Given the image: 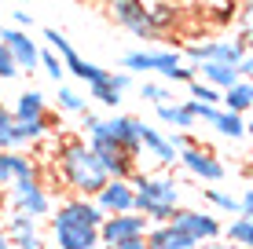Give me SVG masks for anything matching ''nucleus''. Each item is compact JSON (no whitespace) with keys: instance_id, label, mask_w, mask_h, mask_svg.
I'll use <instances>...</instances> for the list:
<instances>
[{"instance_id":"nucleus-1","label":"nucleus","mask_w":253,"mask_h":249,"mask_svg":"<svg viewBox=\"0 0 253 249\" xmlns=\"http://www.w3.org/2000/svg\"><path fill=\"white\" fill-rule=\"evenodd\" d=\"M51 158H55L51 169H55L59 183H63L70 194L92 198V194L110 179L107 169H103V161L95 158V150L81 140V136H63V140L55 143V154H51Z\"/></svg>"},{"instance_id":"nucleus-2","label":"nucleus","mask_w":253,"mask_h":249,"mask_svg":"<svg viewBox=\"0 0 253 249\" xmlns=\"http://www.w3.org/2000/svg\"><path fill=\"white\" fill-rule=\"evenodd\" d=\"M132 187H136V213H143L151 224H169L172 209L184 205V191H180L176 176L165 173H132Z\"/></svg>"},{"instance_id":"nucleus-3","label":"nucleus","mask_w":253,"mask_h":249,"mask_svg":"<svg viewBox=\"0 0 253 249\" xmlns=\"http://www.w3.org/2000/svg\"><path fill=\"white\" fill-rule=\"evenodd\" d=\"M121 70L128 73H158L169 84H191L195 81V63H184L180 48H136L121 55Z\"/></svg>"},{"instance_id":"nucleus-4","label":"nucleus","mask_w":253,"mask_h":249,"mask_svg":"<svg viewBox=\"0 0 253 249\" xmlns=\"http://www.w3.org/2000/svg\"><path fill=\"white\" fill-rule=\"evenodd\" d=\"M81 140L95 150V158L103 161L107 176H114V179H132V173L139 169V161L132 158V154H128L125 147H118V143L103 132V117L92 114V110H84V114H81Z\"/></svg>"},{"instance_id":"nucleus-5","label":"nucleus","mask_w":253,"mask_h":249,"mask_svg":"<svg viewBox=\"0 0 253 249\" xmlns=\"http://www.w3.org/2000/svg\"><path fill=\"white\" fill-rule=\"evenodd\" d=\"M107 11H110V19L125 33H132L136 40H158L162 37L147 0H107Z\"/></svg>"},{"instance_id":"nucleus-6","label":"nucleus","mask_w":253,"mask_h":249,"mask_svg":"<svg viewBox=\"0 0 253 249\" xmlns=\"http://www.w3.org/2000/svg\"><path fill=\"white\" fill-rule=\"evenodd\" d=\"M4 191H7V213H26V216L44 220L55 209V194L41 183V176L37 179H15Z\"/></svg>"},{"instance_id":"nucleus-7","label":"nucleus","mask_w":253,"mask_h":249,"mask_svg":"<svg viewBox=\"0 0 253 249\" xmlns=\"http://www.w3.org/2000/svg\"><path fill=\"white\" fill-rule=\"evenodd\" d=\"M176 165L184 169L191 179H198V183H220L224 176H228V165L220 161V154L213 147H202V143H184L176 154Z\"/></svg>"},{"instance_id":"nucleus-8","label":"nucleus","mask_w":253,"mask_h":249,"mask_svg":"<svg viewBox=\"0 0 253 249\" xmlns=\"http://www.w3.org/2000/svg\"><path fill=\"white\" fill-rule=\"evenodd\" d=\"M180 55H187L191 63H231V66H239V59L246 55V40L242 37H213V40H187L184 51Z\"/></svg>"},{"instance_id":"nucleus-9","label":"nucleus","mask_w":253,"mask_h":249,"mask_svg":"<svg viewBox=\"0 0 253 249\" xmlns=\"http://www.w3.org/2000/svg\"><path fill=\"white\" fill-rule=\"evenodd\" d=\"M169 224H172V227H180L184 235H191L195 242H213V238H220V235H224V224L213 216V213H206V209H191V205H180V209H172Z\"/></svg>"},{"instance_id":"nucleus-10","label":"nucleus","mask_w":253,"mask_h":249,"mask_svg":"<svg viewBox=\"0 0 253 249\" xmlns=\"http://www.w3.org/2000/svg\"><path fill=\"white\" fill-rule=\"evenodd\" d=\"M48 235H51V249H103L99 227L70 224L59 216H48Z\"/></svg>"},{"instance_id":"nucleus-11","label":"nucleus","mask_w":253,"mask_h":249,"mask_svg":"<svg viewBox=\"0 0 253 249\" xmlns=\"http://www.w3.org/2000/svg\"><path fill=\"white\" fill-rule=\"evenodd\" d=\"M151 220L143 213H114V216H103L99 224V242L103 246H114V242H128V238H143Z\"/></svg>"},{"instance_id":"nucleus-12","label":"nucleus","mask_w":253,"mask_h":249,"mask_svg":"<svg viewBox=\"0 0 253 249\" xmlns=\"http://www.w3.org/2000/svg\"><path fill=\"white\" fill-rule=\"evenodd\" d=\"M92 202L103 209V216H114V213H132V209H136V187H132V179H114V176H110L107 183L92 194Z\"/></svg>"},{"instance_id":"nucleus-13","label":"nucleus","mask_w":253,"mask_h":249,"mask_svg":"<svg viewBox=\"0 0 253 249\" xmlns=\"http://www.w3.org/2000/svg\"><path fill=\"white\" fill-rule=\"evenodd\" d=\"M0 40L7 44V51H11V59H15V66H19L22 73L41 70V44H37V40H33L26 30L11 26V30H4V33H0Z\"/></svg>"},{"instance_id":"nucleus-14","label":"nucleus","mask_w":253,"mask_h":249,"mask_svg":"<svg viewBox=\"0 0 253 249\" xmlns=\"http://www.w3.org/2000/svg\"><path fill=\"white\" fill-rule=\"evenodd\" d=\"M11 249H44V238H41V220L37 216H26V213H7L4 227Z\"/></svg>"},{"instance_id":"nucleus-15","label":"nucleus","mask_w":253,"mask_h":249,"mask_svg":"<svg viewBox=\"0 0 253 249\" xmlns=\"http://www.w3.org/2000/svg\"><path fill=\"white\" fill-rule=\"evenodd\" d=\"M128 88H132V73H128V70H107L103 81L88 84V99H95L99 107H107V110H118Z\"/></svg>"},{"instance_id":"nucleus-16","label":"nucleus","mask_w":253,"mask_h":249,"mask_svg":"<svg viewBox=\"0 0 253 249\" xmlns=\"http://www.w3.org/2000/svg\"><path fill=\"white\" fill-rule=\"evenodd\" d=\"M139 125H143V117H132V114H110V117H103V132H107L118 147H125L136 161H139V154H143V147H139Z\"/></svg>"},{"instance_id":"nucleus-17","label":"nucleus","mask_w":253,"mask_h":249,"mask_svg":"<svg viewBox=\"0 0 253 249\" xmlns=\"http://www.w3.org/2000/svg\"><path fill=\"white\" fill-rule=\"evenodd\" d=\"M139 147H143L147 158H154L162 169H169V165H176V154L180 147L172 143V136L169 132H162V128H154V125H139Z\"/></svg>"},{"instance_id":"nucleus-18","label":"nucleus","mask_w":253,"mask_h":249,"mask_svg":"<svg viewBox=\"0 0 253 249\" xmlns=\"http://www.w3.org/2000/svg\"><path fill=\"white\" fill-rule=\"evenodd\" d=\"M41 161L26 150H0V187H11L15 179H37Z\"/></svg>"},{"instance_id":"nucleus-19","label":"nucleus","mask_w":253,"mask_h":249,"mask_svg":"<svg viewBox=\"0 0 253 249\" xmlns=\"http://www.w3.org/2000/svg\"><path fill=\"white\" fill-rule=\"evenodd\" d=\"M143 242H147V249H191V246H198L191 235H184V231L172 227V224H151Z\"/></svg>"},{"instance_id":"nucleus-20","label":"nucleus","mask_w":253,"mask_h":249,"mask_svg":"<svg viewBox=\"0 0 253 249\" xmlns=\"http://www.w3.org/2000/svg\"><path fill=\"white\" fill-rule=\"evenodd\" d=\"M158 121L172 132H191L195 128V110H191L187 99H169V103H158Z\"/></svg>"},{"instance_id":"nucleus-21","label":"nucleus","mask_w":253,"mask_h":249,"mask_svg":"<svg viewBox=\"0 0 253 249\" xmlns=\"http://www.w3.org/2000/svg\"><path fill=\"white\" fill-rule=\"evenodd\" d=\"M195 73H198V81H206V84H213V88H231L235 81H239V70H235L231 63H195Z\"/></svg>"},{"instance_id":"nucleus-22","label":"nucleus","mask_w":253,"mask_h":249,"mask_svg":"<svg viewBox=\"0 0 253 249\" xmlns=\"http://www.w3.org/2000/svg\"><path fill=\"white\" fill-rule=\"evenodd\" d=\"M220 107L224 110H235V114H242V117L250 114V110H253V81H250V77H239L231 88H224Z\"/></svg>"},{"instance_id":"nucleus-23","label":"nucleus","mask_w":253,"mask_h":249,"mask_svg":"<svg viewBox=\"0 0 253 249\" xmlns=\"http://www.w3.org/2000/svg\"><path fill=\"white\" fill-rule=\"evenodd\" d=\"M44 114H48L44 92H37V88L19 92V99H15V107H11V117H15V121H33V117H44Z\"/></svg>"},{"instance_id":"nucleus-24","label":"nucleus","mask_w":253,"mask_h":249,"mask_svg":"<svg viewBox=\"0 0 253 249\" xmlns=\"http://www.w3.org/2000/svg\"><path fill=\"white\" fill-rule=\"evenodd\" d=\"M224 242H231V246H242V249H253V220L250 216H231L228 224H224Z\"/></svg>"},{"instance_id":"nucleus-25","label":"nucleus","mask_w":253,"mask_h":249,"mask_svg":"<svg viewBox=\"0 0 253 249\" xmlns=\"http://www.w3.org/2000/svg\"><path fill=\"white\" fill-rule=\"evenodd\" d=\"M55 110H59V114L81 117L84 110H88V99H84L77 88H66V84H59V88H55Z\"/></svg>"},{"instance_id":"nucleus-26","label":"nucleus","mask_w":253,"mask_h":249,"mask_svg":"<svg viewBox=\"0 0 253 249\" xmlns=\"http://www.w3.org/2000/svg\"><path fill=\"white\" fill-rule=\"evenodd\" d=\"M202 198L213 205L216 213H224V216H239V194L224 191V187H202Z\"/></svg>"},{"instance_id":"nucleus-27","label":"nucleus","mask_w":253,"mask_h":249,"mask_svg":"<svg viewBox=\"0 0 253 249\" xmlns=\"http://www.w3.org/2000/svg\"><path fill=\"white\" fill-rule=\"evenodd\" d=\"M139 99L151 103V107H158V103L172 99V88H169V81H143L139 84Z\"/></svg>"},{"instance_id":"nucleus-28","label":"nucleus","mask_w":253,"mask_h":249,"mask_svg":"<svg viewBox=\"0 0 253 249\" xmlns=\"http://www.w3.org/2000/svg\"><path fill=\"white\" fill-rule=\"evenodd\" d=\"M187 88H191V99H198V103H209V107H220V96H224L220 88H213V84L198 81V77L187 84Z\"/></svg>"},{"instance_id":"nucleus-29","label":"nucleus","mask_w":253,"mask_h":249,"mask_svg":"<svg viewBox=\"0 0 253 249\" xmlns=\"http://www.w3.org/2000/svg\"><path fill=\"white\" fill-rule=\"evenodd\" d=\"M41 70H44L48 77H51V81H63V77H66V66H63V59H59L55 55V51H51V48H41Z\"/></svg>"},{"instance_id":"nucleus-30","label":"nucleus","mask_w":253,"mask_h":249,"mask_svg":"<svg viewBox=\"0 0 253 249\" xmlns=\"http://www.w3.org/2000/svg\"><path fill=\"white\" fill-rule=\"evenodd\" d=\"M11 125H15L11 107H4V103H0V150H11Z\"/></svg>"},{"instance_id":"nucleus-31","label":"nucleus","mask_w":253,"mask_h":249,"mask_svg":"<svg viewBox=\"0 0 253 249\" xmlns=\"http://www.w3.org/2000/svg\"><path fill=\"white\" fill-rule=\"evenodd\" d=\"M151 15H154V22H158L162 33L169 30V26H176V7H169V4H151Z\"/></svg>"},{"instance_id":"nucleus-32","label":"nucleus","mask_w":253,"mask_h":249,"mask_svg":"<svg viewBox=\"0 0 253 249\" xmlns=\"http://www.w3.org/2000/svg\"><path fill=\"white\" fill-rule=\"evenodd\" d=\"M22 70L15 66V59H11V51H7V44L0 40V81H15Z\"/></svg>"},{"instance_id":"nucleus-33","label":"nucleus","mask_w":253,"mask_h":249,"mask_svg":"<svg viewBox=\"0 0 253 249\" xmlns=\"http://www.w3.org/2000/svg\"><path fill=\"white\" fill-rule=\"evenodd\" d=\"M239 22H242V40H246V48H253V0H246V4H242Z\"/></svg>"},{"instance_id":"nucleus-34","label":"nucleus","mask_w":253,"mask_h":249,"mask_svg":"<svg viewBox=\"0 0 253 249\" xmlns=\"http://www.w3.org/2000/svg\"><path fill=\"white\" fill-rule=\"evenodd\" d=\"M239 213H242V216H253V183L239 194Z\"/></svg>"},{"instance_id":"nucleus-35","label":"nucleus","mask_w":253,"mask_h":249,"mask_svg":"<svg viewBox=\"0 0 253 249\" xmlns=\"http://www.w3.org/2000/svg\"><path fill=\"white\" fill-rule=\"evenodd\" d=\"M235 70H239V77H250V81H253V48H246V55L239 59Z\"/></svg>"},{"instance_id":"nucleus-36","label":"nucleus","mask_w":253,"mask_h":249,"mask_svg":"<svg viewBox=\"0 0 253 249\" xmlns=\"http://www.w3.org/2000/svg\"><path fill=\"white\" fill-rule=\"evenodd\" d=\"M103 249H147L143 238H128V242H114V246H103Z\"/></svg>"},{"instance_id":"nucleus-37","label":"nucleus","mask_w":253,"mask_h":249,"mask_svg":"<svg viewBox=\"0 0 253 249\" xmlns=\"http://www.w3.org/2000/svg\"><path fill=\"white\" fill-rule=\"evenodd\" d=\"M191 249H231V242H224V238H213V242H198Z\"/></svg>"},{"instance_id":"nucleus-38","label":"nucleus","mask_w":253,"mask_h":249,"mask_svg":"<svg viewBox=\"0 0 253 249\" xmlns=\"http://www.w3.org/2000/svg\"><path fill=\"white\" fill-rule=\"evenodd\" d=\"M15 26H19V30H30V26H33V15H30V11H15Z\"/></svg>"},{"instance_id":"nucleus-39","label":"nucleus","mask_w":253,"mask_h":249,"mask_svg":"<svg viewBox=\"0 0 253 249\" xmlns=\"http://www.w3.org/2000/svg\"><path fill=\"white\" fill-rule=\"evenodd\" d=\"M246 140L253 143V117H246Z\"/></svg>"},{"instance_id":"nucleus-40","label":"nucleus","mask_w":253,"mask_h":249,"mask_svg":"<svg viewBox=\"0 0 253 249\" xmlns=\"http://www.w3.org/2000/svg\"><path fill=\"white\" fill-rule=\"evenodd\" d=\"M0 249H11V242H7V238H4V242H0Z\"/></svg>"},{"instance_id":"nucleus-41","label":"nucleus","mask_w":253,"mask_h":249,"mask_svg":"<svg viewBox=\"0 0 253 249\" xmlns=\"http://www.w3.org/2000/svg\"><path fill=\"white\" fill-rule=\"evenodd\" d=\"M231 249H242V246H231Z\"/></svg>"},{"instance_id":"nucleus-42","label":"nucleus","mask_w":253,"mask_h":249,"mask_svg":"<svg viewBox=\"0 0 253 249\" xmlns=\"http://www.w3.org/2000/svg\"><path fill=\"white\" fill-rule=\"evenodd\" d=\"M0 33H4V26H0Z\"/></svg>"},{"instance_id":"nucleus-43","label":"nucleus","mask_w":253,"mask_h":249,"mask_svg":"<svg viewBox=\"0 0 253 249\" xmlns=\"http://www.w3.org/2000/svg\"><path fill=\"white\" fill-rule=\"evenodd\" d=\"M22 4H30V0H22Z\"/></svg>"},{"instance_id":"nucleus-44","label":"nucleus","mask_w":253,"mask_h":249,"mask_svg":"<svg viewBox=\"0 0 253 249\" xmlns=\"http://www.w3.org/2000/svg\"><path fill=\"white\" fill-rule=\"evenodd\" d=\"M250 220H253V216H250Z\"/></svg>"},{"instance_id":"nucleus-45","label":"nucleus","mask_w":253,"mask_h":249,"mask_svg":"<svg viewBox=\"0 0 253 249\" xmlns=\"http://www.w3.org/2000/svg\"><path fill=\"white\" fill-rule=\"evenodd\" d=\"M48 249H51V246H48Z\"/></svg>"}]
</instances>
